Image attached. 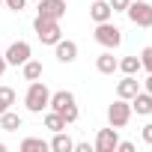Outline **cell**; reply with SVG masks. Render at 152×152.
I'll list each match as a JSON object with an SVG mask.
<instances>
[{
  "label": "cell",
  "mask_w": 152,
  "mask_h": 152,
  "mask_svg": "<svg viewBox=\"0 0 152 152\" xmlns=\"http://www.w3.org/2000/svg\"><path fill=\"white\" fill-rule=\"evenodd\" d=\"M48 102H51V90H48L42 81H30L27 96H24L27 110H30V113H42V110H48Z\"/></svg>",
  "instance_id": "obj_1"
},
{
  "label": "cell",
  "mask_w": 152,
  "mask_h": 152,
  "mask_svg": "<svg viewBox=\"0 0 152 152\" xmlns=\"http://www.w3.org/2000/svg\"><path fill=\"white\" fill-rule=\"evenodd\" d=\"M33 30H36V36H39V42H42V45H57V42L63 39L60 21H54V18H42V15H36Z\"/></svg>",
  "instance_id": "obj_2"
},
{
  "label": "cell",
  "mask_w": 152,
  "mask_h": 152,
  "mask_svg": "<svg viewBox=\"0 0 152 152\" xmlns=\"http://www.w3.org/2000/svg\"><path fill=\"white\" fill-rule=\"evenodd\" d=\"M96 42L102 45V48H119L122 45V30L119 27H113L110 21H102V24H96Z\"/></svg>",
  "instance_id": "obj_3"
},
{
  "label": "cell",
  "mask_w": 152,
  "mask_h": 152,
  "mask_svg": "<svg viewBox=\"0 0 152 152\" xmlns=\"http://www.w3.org/2000/svg\"><path fill=\"white\" fill-rule=\"evenodd\" d=\"M125 15H128L131 24H137V27H152V6L146 3V0H131L128 9H125Z\"/></svg>",
  "instance_id": "obj_4"
},
{
  "label": "cell",
  "mask_w": 152,
  "mask_h": 152,
  "mask_svg": "<svg viewBox=\"0 0 152 152\" xmlns=\"http://www.w3.org/2000/svg\"><path fill=\"white\" fill-rule=\"evenodd\" d=\"M128 119H131V102L128 99H116L107 107V122L113 128H122V125H128Z\"/></svg>",
  "instance_id": "obj_5"
},
{
  "label": "cell",
  "mask_w": 152,
  "mask_h": 152,
  "mask_svg": "<svg viewBox=\"0 0 152 152\" xmlns=\"http://www.w3.org/2000/svg\"><path fill=\"white\" fill-rule=\"evenodd\" d=\"M30 45L27 42H12L6 51H3V57H6V66H24L27 60H30Z\"/></svg>",
  "instance_id": "obj_6"
},
{
  "label": "cell",
  "mask_w": 152,
  "mask_h": 152,
  "mask_svg": "<svg viewBox=\"0 0 152 152\" xmlns=\"http://www.w3.org/2000/svg\"><path fill=\"white\" fill-rule=\"evenodd\" d=\"M116 143H119V134L116 128H99L96 134V152H116Z\"/></svg>",
  "instance_id": "obj_7"
},
{
  "label": "cell",
  "mask_w": 152,
  "mask_h": 152,
  "mask_svg": "<svg viewBox=\"0 0 152 152\" xmlns=\"http://www.w3.org/2000/svg\"><path fill=\"white\" fill-rule=\"evenodd\" d=\"M54 57L60 60V63H75L78 60V42H72V39H60L57 45H54Z\"/></svg>",
  "instance_id": "obj_8"
},
{
  "label": "cell",
  "mask_w": 152,
  "mask_h": 152,
  "mask_svg": "<svg viewBox=\"0 0 152 152\" xmlns=\"http://www.w3.org/2000/svg\"><path fill=\"white\" fill-rule=\"evenodd\" d=\"M39 15L42 18H66V0H39Z\"/></svg>",
  "instance_id": "obj_9"
},
{
  "label": "cell",
  "mask_w": 152,
  "mask_h": 152,
  "mask_svg": "<svg viewBox=\"0 0 152 152\" xmlns=\"http://www.w3.org/2000/svg\"><path fill=\"white\" fill-rule=\"evenodd\" d=\"M137 93H140V84H137L134 75H125V78L116 84V99H128V102H131Z\"/></svg>",
  "instance_id": "obj_10"
},
{
  "label": "cell",
  "mask_w": 152,
  "mask_h": 152,
  "mask_svg": "<svg viewBox=\"0 0 152 152\" xmlns=\"http://www.w3.org/2000/svg\"><path fill=\"white\" fill-rule=\"evenodd\" d=\"M96 69H99L102 75H113V72L119 69V60L113 57V51H110V48H107L104 54H99V57H96Z\"/></svg>",
  "instance_id": "obj_11"
},
{
  "label": "cell",
  "mask_w": 152,
  "mask_h": 152,
  "mask_svg": "<svg viewBox=\"0 0 152 152\" xmlns=\"http://www.w3.org/2000/svg\"><path fill=\"white\" fill-rule=\"evenodd\" d=\"M110 15H113V9H110V3H107V0H93V6H90V18H93L96 24L110 21Z\"/></svg>",
  "instance_id": "obj_12"
},
{
  "label": "cell",
  "mask_w": 152,
  "mask_h": 152,
  "mask_svg": "<svg viewBox=\"0 0 152 152\" xmlns=\"http://www.w3.org/2000/svg\"><path fill=\"white\" fill-rule=\"evenodd\" d=\"M131 113H140V116H146V113H152V93H137L134 99H131Z\"/></svg>",
  "instance_id": "obj_13"
},
{
  "label": "cell",
  "mask_w": 152,
  "mask_h": 152,
  "mask_svg": "<svg viewBox=\"0 0 152 152\" xmlns=\"http://www.w3.org/2000/svg\"><path fill=\"white\" fill-rule=\"evenodd\" d=\"M69 104H75V93H69V90H60V93H51V102H48V107L51 110H63V107H69Z\"/></svg>",
  "instance_id": "obj_14"
},
{
  "label": "cell",
  "mask_w": 152,
  "mask_h": 152,
  "mask_svg": "<svg viewBox=\"0 0 152 152\" xmlns=\"http://www.w3.org/2000/svg\"><path fill=\"white\" fill-rule=\"evenodd\" d=\"M21 125H24V119H21V116H18L12 107L0 113V128H3V131H18Z\"/></svg>",
  "instance_id": "obj_15"
},
{
  "label": "cell",
  "mask_w": 152,
  "mask_h": 152,
  "mask_svg": "<svg viewBox=\"0 0 152 152\" xmlns=\"http://www.w3.org/2000/svg\"><path fill=\"white\" fill-rule=\"evenodd\" d=\"M48 146H51L54 152H72V149H75V140H72L66 131H54V140H51Z\"/></svg>",
  "instance_id": "obj_16"
},
{
  "label": "cell",
  "mask_w": 152,
  "mask_h": 152,
  "mask_svg": "<svg viewBox=\"0 0 152 152\" xmlns=\"http://www.w3.org/2000/svg\"><path fill=\"white\" fill-rule=\"evenodd\" d=\"M21 69H24V81H39V78H42V72H45L39 60H27Z\"/></svg>",
  "instance_id": "obj_17"
},
{
  "label": "cell",
  "mask_w": 152,
  "mask_h": 152,
  "mask_svg": "<svg viewBox=\"0 0 152 152\" xmlns=\"http://www.w3.org/2000/svg\"><path fill=\"white\" fill-rule=\"evenodd\" d=\"M45 149H51L42 137H24L21 140V152H45Z\"/></svg>",
  "instance_id": "obj_18"
},
{
  "label": "cell",
  "mask_w": 152,
  "mask_h": 152,
  "mask_svg": "<svg viewBox=\"0 0 152 152\" xmlns=\"http://www.w3.org/2000/svg\"><path fill=\"white\" fill-rule=\"evenodd\" d=\"M119 72L122 75H137L140 72V57L134 54V57H122L119 60Z\"/></svg>",
  "instance_id": "obj_19"
},
{
  "label": "cell",
  "mask_w": 152,
  "mask_h": 152,
  "mask_svg": "<svg viewBox=\"0 0 152 152\" xmlns=\"http://www.w3.org/2000/svg\"><path fill=\"white\" fill-rule=\"evenodd\" d=\"M45 128H48V131H63L66 122H63V116H60L57 110H51V113H45Z\"/></svg>",
  "instance_id": "obj_20"
},
{
  "label": "cell",
  "mask_w": 152,
  "mask_h": 152,
  "mask_svg": "<svg viewBox=\"0 0 152 152\" xmlns=\"http://www.w3.org/2000/svg\"><path fill=\"white\" fill-rule=\"evenodd\" d=\"M12 104H15V90L12 87H0V113L9 110Z\"/></svg>",
  "instance_id": "obj_21"
},
{
  "label": "cell",
  "mask_w": 152,
  "mask_h": 152,
  "mask_svg": "<svg viewBox=\"0 0 152 152\" xmlns=\"http://www.w3.org/2000/svg\"><path fill=\"white\" fill-rule=\"evenodd\" d=\"M60 116H63V122H66V125L78 122V116H81V113H78V104H69V107H63V110H60Z\"/></svg>",
  "instance_id": "obj_22"
},
{
  "label": "cell",
  "mask_w": 152,
  "mask_h": 152,
  "mask_svg": "<svg viewBox=\"0 0 152 152\" xmlns=\"http://www.w3.org/2000/svg\"><path fill=\"white\" fill-rule=\"evenodd\" d=\"M140 69L152 72V45H146V48L140 51Z\"/></svg>",
  "instance_id": "obj_23"
},
{
  "label": "cell",
  "mask_w": 152,
  "mask_h": 152,
  "mask_svg": "<svg viewBox=\"0 0 152 152\" xmlns=\"http://www.w3.org/2000/svg\"><path fill=\"white\" fill-rule=\"evenodd\" d=\"M3 6L12 9V12H21V9L27 6V0H3Z\"/></svg>",
  "instance_id": "obj_24"
},
{
  "label": "cell",
  "mask_w": 152,
  "mask_h": 152,
  "mask_svg": "<svg viewBox=\"0 0 152 152\" xmlns=\"http://www.w3.org/2000/svg\"><path fill=\"white\" fill-rule=\"evenodd\" d=\"M107 3H110V9H113V12H125L131 0H107Z\"/></svg>",
  "instance_id": "obj_25"
},
{
  "label": "cell",
  "mask_w": 152,
  "mask_h": 152,
  "mask_svg": "<svg viewBox=\"0 0 152 152\" xmlns=\"http://www.w3.org/2000/svg\"><path fill=\"white\" fill-rule=\"evenodd\" d=\"M116 149H119V152H134V143H131V140H119Z\"/></svg>",
  "instance_id": "obj_26"
},
{
  "label": "cell",
  "mask_w": 152,
  "mask_h": 152,
  "mask_svg": "<svg viewBox=\"0 0 152 152\" xmlns=\"http://www.w3.org/2000/svg\"><path fill=\"white\" fill-rule=\"evenodd\" d=\"M140 137H143V140H146V143L152 146V122H149V125H143V131H140Z\"/></svg>",
  "instance_id": "obj_27"
},
{
  "label": "cell",
  "mask_w": 152,
  "mask_h": 152,
  "mask_svg": "<svg viewBox=\"0 0 152 152\" xmlns=\"http://www.w3.org/2000/svg\"><path fill=\"white\" fill-rule=\"evenodd\" d=\"M75 152H93L90 143H75Z\"/></svg>",
  "instance_id": "obj_28"
},
{
  "label": "cell",
  "mask_w": 152,
  "mask_h": 152,
  "mask_svg": "<svg viewBox=\"0 0 152 152\" xmlns=\"http://www.w3.org/2000/svg\"><path fill=\"white\" fill-rule=\"evenodd\" d=\"M143 87H146V93H152V72H149V78L143 81Z\"/></svg>",
  "instance_id": "obj_29"
},
{
  "label": "cell",
  "mask_w": 152,
  "mask_h": 152,
  "mask_svg": "<svg viewBox=\"0 0 152 152\" xmlns=\"http://www.w3.org/2000/svg\"><path fill=\"white\" fill-rule=\"evenodd\" d=\"M6 72V57H3V51H0V75Z\"/></svg>",
  "instance_id": "obj_30"
},
{
  "label": "cell",
  "mask_w": 152,
  "mask_h": 152,
  "mask_svg": "<svg viewBox=\"0 0 152 152\" xmlns=\"http://www.w3.org/2000/svg\"><path fill=\"white\" fill-rule=\"evenodd\" d=\"M0 152H6V143H0Z\"/></svg>",
  "instance_id": "obj_31"
},
{
  "label": "cell",
  "mask_w": 152,
  "mask_h": 152,
  "mask_svg": "<svg viewBox=\"0 0 152 152\" xmlns=\"http://www.w3.org/2000/svg\"><path fill=\"white\" fill-rule=\"evenodd\" d=\"M0 6H3V0H0Z\"/></svg>",
  "instance_id": "obj_32"
},
{
  "label": "cell",
  "mask_w": 152,
  "mask_h": 152,
  "mask_svg": "<svg viewBox=\"0 0 152 152\" xmlns=\"http://www.w3.org/2000/svg\"><path fill=\"white\" fill-rule=\"evenodd\" d=\"M36 3H39V0H36Z\"/></svg>",
  "instance_id": "obj_33"
}]
</instances>
